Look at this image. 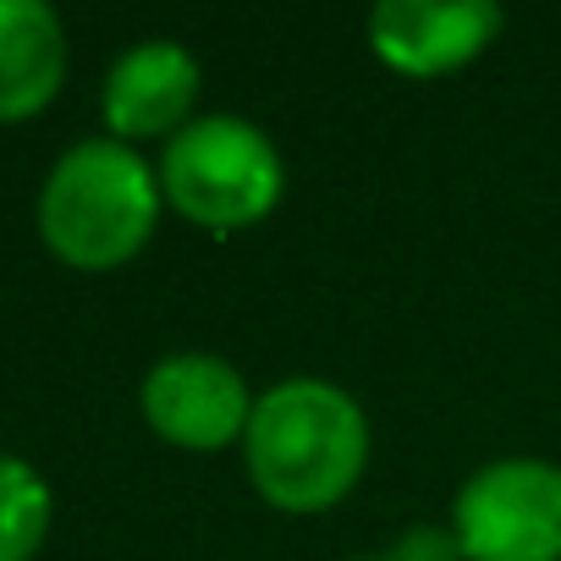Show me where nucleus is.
<instances>
[{
    "instance_id": "nucleus-6",
    "label": "nucleus",
    "mask_w": 561,
    "mask_h": 561,
    "mask_svg": "<svg viewBox=\"0 0 561 561\" xmlns=\"http://www.w3.org/2000/svg\"><path fill=\"white\" fill-rule=\"evenodd\" d=\"M506 28L495 0H380L369 12V50L397 78H451L473 67Z\"/></svg>"
},
{
    "instance_id": "nucleus-1",
    "label": "nucleus",
    "mask_w": 561,
    "mask_h": 561,
    "mask_svg": "<svg viewBox=\"0 0 561 561\" xmlns=\"http://www.w3.org/2000/svg\"><path fill=\"white\" fill-rule=\"evenodd\" d=\"M237 451L264 506L314 517L358 490L375 451V430L347 386L325 375H287L259 391Z\"/></svg>"
},
{
    "instance_id": "nucleus-9",
    "label": "nucleus",
    "mask_w": 561,
    "mask_h": 561,
    "mask_svg": "<svg viewBox=\"0 0 561 561\" xmlns=\"http://www.w3.org/2000/svg\"><path fill=\"white\" fill-rule=\"evenodd\" d=\"M56 501L34 462L0 451V561H34L50 534Z\"/></svg>"
},
{
    "instance_id": "nucleus-4",
    "label": "nucleus",
    "mask_w": 561,
    "mask_h": 561,
    "mask_svg": "<svg viewBox=\"0 0 561 561\" xmlns=\"http://www.w3.org/2000/svg\"><path fill=\"white\" fill-rule=\"evenodd\" d=\"M451 534L468 561H561V462H479L451 501Z\"/></svg>"
},
{
    "instance_id": "nucleus-5",
    "label": "nucleus",
    "mask_w": 561,
    "mask_h": 561,
    "mask_svg": "<svg viewBox=\"0 0 561 561\" xmlns=\"http://www.w3.org/2000/svg\"><path fill=\"white\" fill-rule=\"evenodd\" d=\"M253 402H259V391L220 353H165L160 364H149V375L138 386L144 424L165 446L198 451V457L242 446Z\"/></svg>"
},
{
    "instance_id": "nucleus-8",
    "label": "nucleus",
    "mask_w": 561,
    "mask_h": 561,
    "mask_svg": "<svg viewBox=\"0 0 561 561\" xmlns=\"http://www.w3.org/2000/svg\"><path fill=\"white\" fill-rule=\"evenodd\" d=\"M67 83V28L45 0H0V122L39 116Z\"/></svg>"
},
{
    "instance_id": "nucleus-11",
    "label": "nucleus",
    "mask_w": 561,
    "mask_h": 561,
    "mask_svg": "<svg viewBox=\"0 0 561 561\" xmlns=\"http://www.w3.org/2000/svg\"><path fill=\"white\" fill-rule=\"evenodd\" d=\"M347 561H386V556H347Z\"/></svg>"
},
{
    "instance_id": "nucleus-3",
    "label": "nucleus",
    "mask_w": 561,
    "mask_h": 561,
    "mask_svg": "<svg viewBox=\"0 0 561 561\" xmlns=\"http://www.w3.org/2000/svg\"><path fill=\"white\" fill-rule=\"evenodd\" d=\"M154 171L165 204L209 237L253 231L287 198V160L275 138L237 111L193 116L176 138H165Z\"/></svg>"
},
{
    "instance_id": "nucleus-10",
    "label": "nucleus",
    "mask_w": 561,
    "mask_h": 561,
    "mask_svg": "<svg viewBox=\"0 0 561 561\" xmlns=\"http://www.w3.org/2000/svg\"><path fill=\"white\" fill-rule=\"evenodd\" d=\"M386 561H468V556H462L451 523H408V528L391 539Z\"/></svg>"
},
{
    "instance_id": "nucleus-2",
    "label": "nucleus",
    "mask_w": 561,
    "mask_h": 561,
    "mask_svg": "<svg viewBox=\"0 0 561 561\" xmlns=\"http://www.w3.org/2000/svg\"><path fill=\"white\" fill-rule=\"evenodd\" d=\"M160 209V171L133 144L83 138L50 165L39 187V237L67 270L105 275L149 248Z\"/></svg>"
},
{
    "instance_id": "nucleus-7",
    "label": "nucleus",
    "mask_w": 561,
    "mask_h": 561,
    "mask_svg": "<svg viewBox=\"0 0 561 561\" xmlns=\"http://www.w3.org/2000/svg\"><path fill=\"white\" fill-rule=\"evenodd\" d=\"M198 89H204V67L182 39H138L127 45L100 89V116H105V138L122 144H149V138H176L193 116H198Z\"/></svg>"
}]
</instances>
